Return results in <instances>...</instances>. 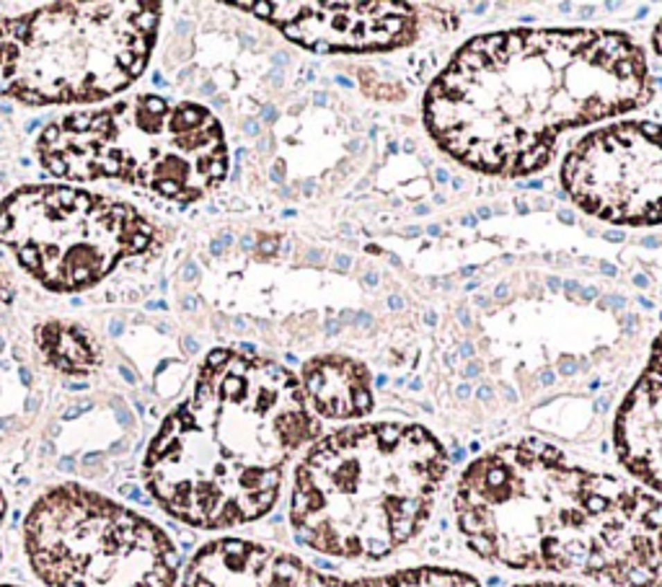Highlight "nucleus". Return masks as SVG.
Instances as JSON below:
<instances>
[{
	"mask_svg": "<svg viewBox=\"0 0 662 587\" xmlns=\"http://www.w3.org/2000/svg\"><path fill=\"white\" fill-rule=\"evenodd\" d=\"M642 44L616 29H507L469 39L422 98L442 153L520 179L551 161L561 132L629 114L652 98Z\"/></svg>",
	"mask_w": 662,
	"mask_h": 587,
	"instance_id": "nucleus-1",
	"label": "nucleus"
},
{
	"mask_svg": "<svg viewBox=\"0 0 662 587\" xmlns=\"http://www.w3.org/2000/svg\"><path fill=\"white\" fill-rule=\"evenodd\" d=\"M453 510L479 559L616 587H662V497L523 437L463 468Z\"/></svg>",
	"mask_w": 662,
	"mask_h": 587,
	"instance_id": "nucleus-2",
	"label": "nucleus"
},
{
	"mask_svg": "<svg viewBox=\"0 0 662 587\" xmlns=\"http://www.w3.org/2000/svg\"><path fill=\"white\" fill-rule=\"evenodd\" d=\"M318 435L295 373L220 347L202 360L189 396L150 440L145 487L192 528L246 525L275 507L288 463Z\"/></svg>",
	"mask_w": 662,
	"mask_h": 587,
	"instance_id": "nucleus-3",
	"label": "nucleus"
},
{
	"mask_svg": "<svg viewBox=\"0 0 662 587\" xmlns=\"http://www.w3.org/2000/svg\"><path fill=\"white\" fill-rule=\"evenodd\" d=\"M445 476L448 453L422 424H349L295 466L290 525L324 557L378 561L424 528Z\"/></svg>",
	"mask_w": 662,
	"mask_h": 587,
	"instance_id": "nucleus-4",
	"label": "nucleus"
},
{
	"mask_svg": "<svg viewBox=\"0 0 662 587\" xmlns=\"http://www.w3.org/2000/svg\"><path fill=\"white\" fill-rule=\"evenodd\" d=\"M42 168L67 182H119L197 202L228 176L223 125L207 106L132 94L52 119L37 135Z\"/></svg>",
	"mask_w": 662,
	"mask_h": 587,
	"instance_id": "nucleus-5",
	"label": "nucleus"
},
{
	"mask_svg": "<svg viewBox=\"0 0 662 587\" xmlns=\"http://www.w3.org/2000/svg\"><path fill=\"white\" fill-rule=\"evenodd\" d=\"M164 3H44L13 21L0 96L29 106L96 104L122 94L153 55Z\"/></svg>",
	"mask_w": 662,
	"mask_h": 587,
	"instance_id": "nucleus-6",
	"label": "nucleus"
},
{
	"mask_svg": "<svg viewBox=\"0 0 662 587\" xmlns=\"http://www.w3.org/2000/svg\"><path fill=\"white\" fill-rule=\"evenodd\" d=\"M24 551L47 587H176L179 577V554L153 520L80 484L34 500Z\"/></svg>",
	"mask_w": 662,
	"mask_h": 587,
	"instance_id": "nucleus-7",
	"label": "nucleus"
},
{
	"mask_svg": "<svg viewBox=\"0 0 662 587\" xmlns=\"http://www.w3.org/2000/svg\"><path fill=\"white\" fill-rule=\"evenodd\" d=\"M0 241L42 288L80 292L150 251L158 231L127 202L67 184H31L0 202Z\"/></svg>",
	"mask_w": 662,
	"mask_h": 587,
	"instance_id": "nucleus-8",
	"label": "nucleus"
},
{
	"mask_svg": "<svg viewBox=\"0 0 662 587\" xmlns=\"http://www.w3.org/2000/svg\"><path fill=\"white\" fill-rule=\"evenodd\" d=\"M561 186L582 212L611 225L662 222V125L618 119L580 137Z\"/></svg>",
	"mask_w": 662,
	"mask_h": 587,
	"instance_id": "nucleus-9",
	"label": "nucleus"
},
{
	"mask_svg": "<svg viewBox=\"0 0 662 587\" xmlns=\"http://www.w3.org/2000/svg\"><path fill=\"white\" fill-rule=\"evenodd\" d=\"M182 587H481L469 572L412 567L378 577H334L290 551L246 538L204 543L184 569Z\"/></svg>",
	"mask_w": 662,
	"mask_h": 587,
	"instance_id": "nucleus-10",
	"label": "nucleus"
},
{
	"mask_svg": "<svg viewBox=\"0 0 662 587\" xmlns=\"http://www.w3.org/2000/svg\"><path fill=\"white\" fill-rule=\"evenodd\" d=\"M321 55H367L406 47L422 31L409 3H233Z\"/></svg>",
	"mask_w": 662,
	"mask_h": 587,
	"instance_id": "nucleus-11",
	"label": "nucleus"
},
{
	"mask_svg": "<svg viewBox=\"0 0 662 587\" xmlns=\"http://www.w3.org/2000/svg\"><path fill=\"white\" fill-rule=\"evenodd\" d=\"M613 445L626 471L662 497V331L647 367L618 406Z\"/></svg>",
	"mask_w": 662,
	"mask_h": 587,
	"instance_id": "nucleus-12",
	"label": "nucleus"
},
{
	"mask_svg": "<svg viewBox=\"0 0 662 587\" xmlns=\"http://www.w3.org/2000/svg\"><path fill=\"white\" fill-rule=\"evenodd\" d=\"M298 380L318 419H360L373 409L370 373L352 357H313L303 365Z\"/></svg>",
	"mask_w": 662,
	"mask_h": 587,
	"instance_id": "nucleus-13",
	"label": "nucleus"
},
{
	"mask_svg": "<svg viewBox=\"0 0 662 587\" xmlns=\"http://www.w3.org/2000/svg\"><path fill=\"white\" fill-rule=\"evenodd\" d=\"M37 347L44 362L65 376H88L104 360V352L94 334L70 321L42 324L37 328Z\"/></svg>",
	"mask_w": 662,
	"mask_h": 587,
	"instance_id": "nucleus-14",
	"label": "nucleus"
},
{
	"mask_svg": "<svg viewBox=\"0 0 662 587\" xmlns=\"http://www.w3.org/2000/svg\"><path fill=\"white\" fill-rule=\"evenodd\" d=\"M6 10L8 6H0V70H3L6 55H8L10 39H13V21H16V16H10Z\"/></svg>",
	"mask_w": 662,
	"mask_h": 587,
	"instance_id": "nucleus-15",
	"label": "nucleus"
},
{
	"mask_svg": "<svg viewBox=\"0 0 662 587\" xmlns=\"http://www.w3.org/2000/svg\"><path fill=\"white\" fill-rule=\"evenodd\" d=\"M652 47H654V52L660 55V60H662V19L654 24V31H652Z\"/></svg>",
	"mask_w": 662,
	"mask_h": 587,
	"instance_id": "nucleus-16",
	"label": "nucleus"
},
{
	"mask_svg": "<svg viewBox=\"0 0 662 587\" xmlns=\"http://www.w3.org/2000/svg\"><path fill=\"white\" fill-rule=\"evenodd\" d=\"M515 587H582V585H569V582H523Z\"/></svg>",
	"mask_w": 662,
	"mask_h": 587,
	"instance_id": "nucleus-17",
	"label": "nucleus"
},
{
	"mask_svg": "<svg viewBox=\"0 0 662 587\" xmlns=\"http://www.w3.org/2000/svg\"><path fill=\"white\" fill-rule=\"evenodd\" d=\"M3 520H6V497H3V489H0V528H3Z\"/></svg>",
	"mask_w": 662,
	"mask_h": 587,
	"instance_id": "nucleus-18",
	"label": "nucleus"
}]
</instances>
